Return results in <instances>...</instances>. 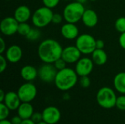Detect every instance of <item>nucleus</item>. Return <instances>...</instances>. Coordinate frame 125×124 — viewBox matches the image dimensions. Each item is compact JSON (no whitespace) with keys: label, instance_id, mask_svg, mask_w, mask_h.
I'll use <instances>...</instances> for the list:
<instances>
[{"label":"nucleus","instance_id":"nucleus-1","mask_svg":"<svg viewBox=\"0 0 125 124\" xmlns=\"http://www.w3.org/2000/svg\"><path fill=\"white\" fill-rule=\"evenodd\" d=\"M63 48L55 39H47L42 41L37 48V54L43 63L53 64L57 59L62 58Z\"/></svg>","mask_w":125,"mask_h":124},{"label":"nucleus","instance_id":"nucleus-2","mask_svg":"<svg viewBox=\"0 0 125 124\" xmlns=\"http://www.w3.org/2000/svg\"><path fill=\"white\" fill-rule=\"evenodd\" d=\"M78 77L75 70L66 67L57 72L54 83L59 90L67 91L76 85L78 81Z\"/></svg>","mask_w":125,"mask_h":124},{"label":"nucleus","instance_id":"nucleus-3","mask_svg":"<svg viewBox=\"0 0 125 124\" xmlns=\"http://www.w3.org/2000/svg\"><path fill=\"white\" fill-rule=\"evenodd\" d=\"M86 9L83 4L77 1L70 2L67 4L63 10L64 19L67 23H76L82 19Z\"/></svg>","mask_w":125,"mask_h":124},{"label":"nucleus","instance_id":"nucleus-4","mask_svg":"<svg viewBox=\"0 0 125 124\" xmlns=\"http://www.w3.org/2000/svg\"><path fill=\"white\" fill-rule=\"evenodd\" d=\"M97 104L104 109H111L116 107L117 96L115 91L109 87L100 88L96 95Z\"/></svg>","mask_w":125,"mask_h":124},{"label":"nucleus","instance_id":"nucleus-5","mask_svg":"<svg viewBox=\"0 0 125 124\" xmlns=\"http://www.w3.org/2000/svg\"><path fill=\"white\" fill-rule=\"evenodd\" d=\"M52 9L45 6L37 8L31 15V22L35 27L44 28L52 23Z\"/></svg>","mask_w":125,"mask_h":124},{"label":"nucleus","instance_id":"nucleus-6","mask_svg":"<svg viewBox=\"0 0 125 124\" xmlns=\"http://www.w3.org/2000/svg\"><path fill=\"white\" fill-rule=\"evenodd\" d=\"M96 40L89 34H82L76 38L75 46L82 54H92L96 49Z\"/></svg>","mask_w":125,"mask_h":124},{"label":"nucleus","instance_id":"nucleus-7","mask_svg":"<svg viewBox=\"0 0 125 124\" xmlns=\"http://www.w3.org/2000/svg\"><path fill=\"white\" fill-rule=\"evenodd\" d=\"M17 93L22 102H31L36 98L37 89L34 84L26 82L18 88Z\"/></svg>","mask_w":125,"mask_h":124},{"label":"nucleus","instance_id":"nucleus-8","mask_svg":"<svg viewBox=\"0 0 125 124\" xmlns=\"http://www.w3.org/2000/svg\"><path fill=\"white\" fill-rule=\"evenodd\" d=\"M58 70L54 67L53 64L44 63L38 69V77L44 83L54 82Z\"/></svg>","mask_w":125,"mask_h":124},{"label":"nucleus","instance_id":"nucleus-9","mask_svg":"<svg viewBox=\"0 0 125 124\" xmlns=\"http://www.w3.org/2000/svg\"><path fill=\"white\" fill-rule=\"evenodd\" d=\"M19 23L14 17L8 16L3 18L0 23V30L5 36H12L18 32Z\"/></svg>","mask_w":125,"mask_h":124},{"label":"nucleus","instance_id":"nucleus-10","mask_svg":"<svg viewBox=\"0 0 125 124\" xmlns=\"http://www.w3.org/2000/svg\"><path fill=\"white\" fill-rule=\"evenodd\" d=\"M75 70L79 77L89 76L94 69V62L92 59L84 57L81 58L76 63Z\"/></svg>","mask_w":125,"mask_h":124},{"label":"nucleus","instance_id":"nucleus-11","mask_svg":"<svg viewBox=\"0 0 125 124\" xmlns=\"http://www.w3.org/2000/svg\"><path fill=\"white\" fill-rule=\"evenodd\" d=\"M81 53L75 45H70L63 48L62 58L67 64H75L81 58Z\"/></svg>","mask_w":125,"mask_h":124},{"label":"nucleus","instance_id":"nucleus-12","mask_svg":"<svg viewBox=\"0 0 125 124\" xmlns=\"http://www.w3.org/2000/svg\"><path fill=\"white\" fill-rule=\"evenodd\" d=\"M42 120L48 124H56L61 119L60 110L54 106L45 107L42 113Z\"/></svg>","mask_w":125,"mask_h":124},{"label":"nucleus","instance_id":"nucleus-13","mask_svg":"<svg viewBox=\"0 0 125 124\" xmlns=\"http://www.w3.org/2000/svg\"><path fill=\"white\" fill-rule=\"evenodd\" d=\"M23 56V51L20 46L12 45L7 48L5 51V57L7 60L12 64L18 63Z\"/></svg>","mask_w":125,"mask_h":124},{"label":"nucleus","instance_id":"nucleus-14","mask_svg":"<svg viewBox=\"0 0 125 124\" xmlns=\"http://www.w3.org/2000/svg\"><path fill=\"white\" fill-rule=\"evenodd\" d=\"M61 34L62 37L67 39H75L79 36V29L75 23H66L61 28Z\"/></svg>","mask_w":125,"mask_h":124},{"label":"nucleus","instance_id":"nucleus-15","mask_svg":"<svg viewBox=\"0 0 125 124\" xmlns=\"http://www.w3.org/2000/svg\"><path fill=\"white\" fill-rule=\"evenodd\" d=\"M21 101L17 92L8 91L6 93L4 103L10 110H16L21 104Z\"/></svg>","mask_w":125,"mask_h":124},{"label":"nucleus","instance_id":"nucleus-16","mask_svg":"<svg viewBox=\"0 0 125 124\" xmlns=\"http://www.w3.org/2000/svg\"><path fill=\"white\" fill-rule=\"evenodd\" d=\"M31 15V10L28 6L20 5L15 9L13 17L18 23H25L30 19Z\"/></svg>","mask_w":125,"mask_h":124},{"label":"nucleus","instance_id":"nucleus-17","mask_svg":"<svg viewBox=\"0 0 125 124\" xmlns=\"http://www.w3.org/2000/svg\"><path fill=\"white\" fill-rule=\"evenodd\" d=\"M81 20L86 27L92 28L98 23V15L94 10L88 9L85 10Z\"/></svg>","mask_w":125,"mask_h":124},{"label":"nucleus","instance_id":"nucleus-18","mask_svg":"<svg viewBox=\"0 0 125 124\" xmlns=\"http://www.w3.org/2000/svg\"><path fill=\"white\" fill-rule=\"evenodd\" d=\"M21 76L26 82H31L38 77V69L32 65H25L21 69Z\"/></svg>","mask_w":125,"mask_h":124},{"label":"nucleus","instance_id":"nucleus-19","mask_svg":"<svg viewBox=\"0 0 125 124\" xmlns=\"http://www.w3.org/2000/svg\"><path fill=\"white\" fill-rule=\"evenodd\" d=\"M18 115L23 119H30L33 115L34 107L30 102H21L18 108Z\"/></svg>","mask_w":125,"mask_h":124},{"label":"nucleus","instance_id":"nucleus-20","mask_svg":"<svg viewBox=\"0 0 125 124\" xmlns=\"http://www.w3.org/2000/svg\"><path fill=\"white\" fill-rule=\"evenodd\" d=\"M92 59L94 64L103 66L108 61V55L103 49H95L92 53Z\"/></svg>","mask_w":125,"mask_h":124},{"label":"nucleus","instance_id":"nucleus-21","mask_svg":"<svg viewBox=\"0 0 125 124\" xmlns=\"http://www.w3.org/2000/svg\"><path fill=\"white\" fill-rule=\"evenodd\" d=\"M114 86L119 93L125 94V72L116 75L114 78Z\"/></svg>","mask_w":125,"mask_h":124},{"label":"nucleus","instance_id":"nucleus-22","mask_svg":"<svg viewBox=\"0 0 125 124\" xmlns=\"http://www.w3.org/2000/svg\"><path fill=\"white\" fill-rule=\"evenodd\" d=\"M39 29L40 28H37V27L31 28L29 32L28 33V34L26 36V38L29 41H31V42H34V41L38 40L41 36V32L39 30Z\"/></svg>","mask_w":125,"mask_h":124},{"label":"nucleus","instance_id":"nucleus-23","mask_svg":"<svg viewBox=\"0 0 125 124\" xmlns=\"http://www.w3.org/2000/svg\"><path fill=\"white\" fill-rule=\"evenodd\" d=\"M31 27L26 22H25V23H19L17 33L18 34L21 35V36L26 37L28 34V33L29 32V31L31 30Z\"/></svg>","mask_w":125,"mask_h":124},{"label":"nucleus","instance_id":"nucleus-24","mask_svg":"<svg viewBox=\"0 0 125 124\" xmlns=\"http://www.w3.org/2000/svg\"><path fill=\"white\" fill-rule=\"evenodd\" d=\"M115 29L121 34L125 32V17H120L116 20Z\"/></svg>","mask_w":125,"mask_h":124},{"label":"nucleus","instance_id":"nucleus-25","mask_svg":"<svg viewBox=\"0 0 125 124\" xmlns=\"http://www.w3.org/2000/svg\"><path fill=\"white\" fill-rule=\"evenodd\" d=\"M10 110L4 102H0V121L7 119L10 115Z\"/></svg>","mask_w":125,"mask_h":124},{"label":"nucleus","instance_id":"nucleus-26","mask_svg":"<svg viewBox=\"0 0 125 124\" xmlns=\"http://www.w3.org/2000/svg\"><path fill=\"white\" fill-rule=\"evenodd\" d=\"M116 107L122 111H125V95H122L117 97Z\"/></svg>","mask_w":125,"mask_h":124},{"label":"nucleus","instance_id":"nucleus-27","mask_svg":"<svg viewBox=\"0 0 125 124\" xmlns=\"http://www.w3.org/2000/svg\"><path fill=\"white\" fill-rule=\"evenodd\" d=\"M78 82H79L80 86L82 88H87L91 85V80L89 77V76L80 77V79H79V81Z\"/></svg>","mask_w":125,"mask_h":124},{"label":"nucleus","instance_id":"nucleus-28","mask_svg":"<svg viewBox=\"0 0 125 124\" xmlns=\"http://www.w3.org/2000/svg\"><path fill=\"white\" fill-rule=\"evenodd\" d=\"M53 65L56 68V69L59 71L67 67V62L62 58H60L53 63Z\"/></svg>","mask_w":125,"mask_h":124},{"label":"nucleus","instance_id":"nucleus-29","mask_svg":"<svg viewBox=\"0 0 125 124\" xmlns=\"http://www.w3.org/2000/svg\"><path fill=\"white\" fill-rule=\"evenodd\" d=\"M59 1L60 0H42V3L44 6L51 9L56 7L59 4Z\"/></svg>","mask_w":125,"mask_h":124},{"label":"nucleus","instance_id":"nucleus-30","mask_svg":"<svg viewBox=\"0 0 125 124\" xmlns=\"http://www.w3.org/2000/svg\"><path fill=\"white\" fill-rule=\"evenodd\" d=\"M7 60L5 56H4L2 54H0V72L3 73L7 67Z\"/></svg>","mask_w":125,"mask_h":124},{"label":"nucleus","instance_id":"nucleus-31","mask_svg":"<svg viewBox=\"0 0 125 124\" xmlns=\"http://www.w3.org/2000/svg\"><path fill=\"white\" fill-rule=\"evenodd\" d=\"M64 19L63 15L59 14V13H53V18H52V23L53 24H59L62 22Z\"/></svg>","mask_w":125,"mask_h":124},{"label":"nucleus","instance_id":"nucleus-32","mask_svg":"<svg viewBox=\"0 0 125 124\" xmlns=\"http://www.w3.org/2000/svg\"><path fill=\"white\" fill-rule=\"evenodd\" d=\"M31 119L35 123V124H37L42 120V114L41 113H39V112H34L31 118Z\"/></svg>","mask_w":125,"mask_h":124},{"label":"nucleus","instance_id":"nucleus-33","mask_svg":"<svg viewBox=\"0 0 125 124\" xmlns=\"http://www.w3.org/2000/svg\"><path fill=\"white\" fill-rule=\"evenodd\" d=\"M119 42L122 48L125 50V32H123L120 34L119 39Z\"/></svg>","mask_w":125,"mask_h":124},{"label":"nucleus","instance_id":"nucleus-34","mask_svg":"<svg viewBox=\"0 0 125 124\" xmlns=\"http://www.w3.org/2000/svg\"><path fill=\"white\" fill-rule=\"evenodd\" d=\"M6 43L2 37L0 38V54H3L6 51Z\"/></svg>","mask_w":125,"mask_h":124},{"label":"nucleus","instance_id":"nucleus-35","mask_svg":"<svg viewBox=\"0 0 125 124\" xmlns=\"http://www.w3.org/2000/svg\"><path fill=\"white\" fill-rule=\"evenodd\" d=\"M10 121L12 122V124H21L22 121H23V119L18 115L14 116L13 118H12Z\"/></svg>","mask_w":125,"mask_h":124},{"label":"nucleus","instance_id":"nucleus-36","mask_svg":"<svg viewBox=\"0 0 125 124\" xmlns=\"http://www.w3.org/2000/svg\"><path fill=\"white\" fill-rule=\"evenodd\" d=\"M105 47V42L102 39L96 40V49H103Z\"/></svg>","mask_w":125,"mask_h":124},{"label":"nucleus","instance_id":"nucleus-37","mask_svg":"<svg viewBox=\"0 0 125 124\" xmlns=\"http://www.w3.org/2000/svg\"><path fill=\"white\" fill-rule=\"evenodd\" d=\"M5 95H6V93L2 89L0 90V102H4Z\"/></svg>","mask_w":125,"mask_h":124},{"label":"nucleus","instance_id":"nucleus-38","mask_svg":"<svg viewBox=\"0 0 125 124\" xmlns=\"http://www.w3.org/2000/svg\"><path fill=\"white\" fill-rule=\"evenodd\" d=\"M21 124H36L31 118L30 119H26V120H23Z\"/></svg>","mask_w":125,"mask_h":124},{"label":"nucleus","instance_id":"nucleus-39","mask_svg":"<svg viewBox=\"0 0 125 124\" xmlns=\"http://www.w3.org/2000/svg\"><path fill=\"white\" fill-rule=\"evenodd\" d=\"M0 124H12V122L10 121H8L7 119H4V120H1L0 121Z\"/></svg>","mask_w":125,"mask_h":124},{"label":"nucleus","instance_id":"nucleus-40","mask_svg":"<svg viewBox=\"0 0 125 124\" xmlns=\"http://www.w3.org/2000/svg\"><path fill=\"white\" fill-rule=\"evenodd\" d=\"M88 0H75V1H77V2H79V3H81V4H84V3H86V1H87Z\"/></svg>","mask_w":125,"mask_h":124},{"label":"nucleus","instance_id":"nucleus-41","mask_svg":"<svg viewBox=\"0 0 125 124\" xmlns=\"http://www.w3.org/2000/svg\"><path fill=\"white\" fill-rule=\"evenodd\" d=\"M47 124L46 122H45L44 121H40V122H39V123H37V124Z\"/></svg>","mask_w":125,"mask_h":124},{"label":"nucleus","instance_id":"nucleus-42","mask_svg":"<svg viewBox=\"0 0 125 124\" xmlns=\"http://www.w3.org/2000/svg\"><path fill=\"white\" fill-rule=\"evenodd\" d=\"M89 1H97V0H89Z\"/></svg>","mask_w":125,"mask_h":124},{"label":"nucleus","instance_id":"nucleus-43","mask_svg":"<svg viewBox=\"0 0 125 124\" xmlns=\"http://www.w3.org/2000/svg\"><path fill=\"white\" fill-rule=\"evenodd\" d=\"M64 1H70V0H64Z\"/></svg>","mask_w":125,"mask_h":124}]
</instances>
